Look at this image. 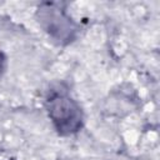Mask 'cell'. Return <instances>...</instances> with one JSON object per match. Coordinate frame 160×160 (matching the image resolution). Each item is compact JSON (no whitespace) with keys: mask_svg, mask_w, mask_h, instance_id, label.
<instances>
[{"mask_svg":"<svg viewBox=\"0 0 160 160\" xmlns=\"http://www.w3.org/2000/svg\"><path fill=\"white\" fill-rule=\"evenodd\" d=\"M48 115L59 135L76 134L84 125V114L80 105L61 88L48 91L45 99Z\"/></svg>","mask_w":160,"mask_h":160,"instance_id":"6da1fadb","label":"cell"},{"mask_svg":"<svg viewBox=\"0 0 160 160\" xmlns=\"http://www.w3.org/2000/svg\"><path fill=\"white\" fill-rule=\"evenodd\" d=\"M36 18L44 31L58 44L66 45L76 38L78 26L61 5L55 2L41 4L36 10Z\"/></svg>","mask_w":160,"mask_h":160,"instance_id":"7a4b0ae2","label":"cell"}]
</instances>
